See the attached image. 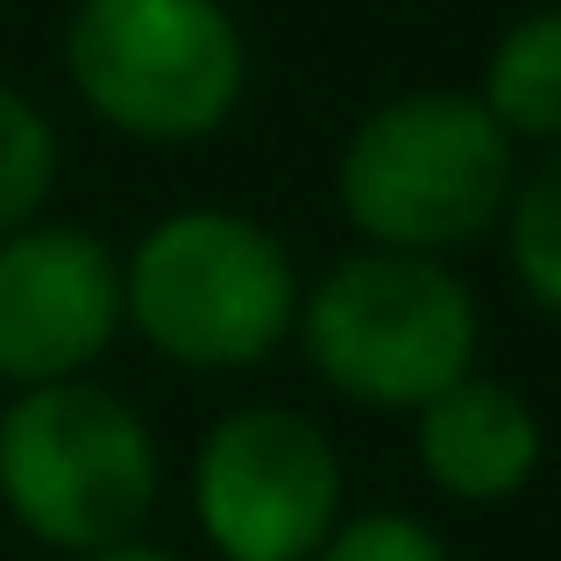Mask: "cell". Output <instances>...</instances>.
<instances>
[{
    "label": "cell",
    "instance_id": "cell-1",
    "mask_svg": "<svg viewBox=\"0 0 561 561\" xmlns=\"http://www.w3.org/2000/svg\"><path fill=\"white\" fill-rule=\"evenodd\" d=\"M512 185H519V150L477 107V93H455V85L377 100L348 128L342 164H334V199H342V220L363 234V249L434 263L483 242L505 220Z\"/></svg>",
    "mask_w": 561,
    "mask_h": 561
},
{
    "label": "cell",
    "instance_id": "cell-2",
    "mask_svg": "<svg viewBox=\"0 0 561 561\" xmlns=\"http://www.w3.org/2000/svg\"><path fill=\"white\" fill-rule=\"evenodd\" d=\"M299 291L277 228L234 206H179L122 256V328L192 377H234L291 342Z\"/></svg>",
    "mask_w": 561,
    "mask_h": 561
},
{
    "label": "cell",
    "instance_id": "cell-3",
    "mask_svg": "<svg viewBox=\"0 0 561 561\" xmlns=\"http://www.w3.org/2000/svg\"><path fill=\"white\" fill-rule=\"evenodd\" d=\"M291 342L342 405L420 412L477 370L483 313L448 263L356 249L299 291Z\"/></svg>",
    "mask_w": 561,
    "mask_h": 561
},
{
    "label": "cell",
    "instance_id": "cell-4",
    "mask_svg": "<svg viewBox=\"0 0 561 561\" xmlns=\"http://www.w3.org/2000/svg\"><path fill=\"white\" fill-rule=\"evenodd\" d=\"M164 497L157 434L122 391L79 377L0 405V512L50 554H107L142 540Z\"/></svg>",
    "mask_w": 561,
    "mask_h": 561
},
{
    "label": "cell",
    "instance_id": "cell-5",
    "mask_svg": "<svg viewBox=\"0 0 561 561\" xmlns=\"http://www.w3.org/2000/svg\"><path fill=\"white\" fill-rule=\"evenodd\" d=\"M65 79L114 136L185 150L234 122L249 36L228 0H79L65 22Z\"/></svg>",
    "mask_w": 561,
    "mask_h": 561
},
{
    "label": "cell",
    "instance_id": "cell-6",
    "mask_svg": "<svg viewBox=\"0 0 561 561\" xmlns=\"http://www.w3.org/2000/svg\"><path fill=\"white\" fill-rule=\"evenodd\" d=\"M342 448L299 405H234L192 448V526L214 561H313L342 512Z\"/></svg>",
    "mask_w": 561,
    "mask_h": 561
},
{
    "label": "cell",
    "instance_id": "cell-7",
    "mask_svg": "<svg viewBox=\"0 0 561 561\" xmlns=\"http://www.w3.org/2000/svg\"><path fill=\"white\" fill-rule=\"evenodd\" d=\"M122 334V256L79 220H28L0 242V383H79Z\"/></svg>",
    "mask_w": 561,
    "mask_h": 561
},
{
    "label": "cell",
    "instance_id": "cell-8",
    "mask_svg": "<svg viewBox=\"0 0 561 561\" xmlns=\"http://www.w3.org/2000/svg\"><path fill=\"white\" fill-rule=\"evenodd\" d=\"M412 455H420V477L434 483L455 505H505L548 462V426L540 405L505 377H477L434 398V405L412 412Z\"/></svg>",
    "mask_w": 561,
    "mask_h": 561
},
{
    "label": "cell",
    "instance_id": "cell-9",
    "mask_svg": "<svg viewBox=\"0 0 561 561\" xmlns=\"http://www.w3.org/2000/svg\"><path fill=\"white\" fill-rule=\"evenodd\" d=\"M477 107L505 128V142H534L554 150L561 142V8H534L483 50Z\"/></svg>",
    "mask_w": 561,
    "mask_h": 561
},
{
    "label": "cell",
    "instance_id": "cell-10",
    "mask_svg": "<svg viewBox=\"0 0 561 561\" xmlns=\"http://www.w3.org/2000/svg\"><path fill=\"white\" fill-rule=\"evenodd\" d=\"M505 256H512V277H519L526 299L561 320V142L540 150V164L519 171V185H512Z\"/></svg>",
    "mask_w": 561,
    "mask_h": 561
},
{
    "label": "cell",
    "instance_id": "cell-11",
    "mask_svg": "<svg viewBox=\"0 0 561 561\" xmlns=\"http://www.w3.org/2000/svg\"><path fill=\"white\" fill-rule=\"evenodd\" d=\"M57 185V128L22 85H0V242L43 220Z\"/></svg>",
    "mask_w": 561,
    "mask_h": 561
},
{
    "label": "cell",
    "instance_id": "cell-12",
    "mask_svg": "<svg viewBox=\"0 0 561 561\" xmlns=\"http://www.w3.org/2000/svg\"><path fill=\"white\" fill-rule=\"evenodd\" d=\"M313 561H455V548L412 512H356L334 526Z\"/></svg>",
    "mask_w": 561,
    "mask_h": 561
},
{
    "label": "cell",
    "instance_id": "cell-13",
    "mask_svg": "<svg viewBox=\"0 0 561 561\" xmlns=\"http://www.w3.org/2000/svg\"><path fill=\"white\" fill-rule=\"evenodd\" d=\"M85 561H179L171 548H150V540H128V548H107V554H85Z\"/></svg>",
    "mask_w": 561,
    "mask_h": 561
}]
</instances>
